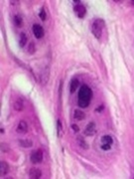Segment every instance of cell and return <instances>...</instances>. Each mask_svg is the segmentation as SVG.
I'll use <instances>...</instances> for the list:
<instances>
[{"instance_id": "cell-20", "label": "cell", "mask_w": 134, "mask_h": 179, "mask_svg": "<svg viewBox=\"0 0 134 179\" xmlns=\"http://www.w3.org/2000/svg\"><path fill=\"white\" fill-rule=\"evenodd\" d=\"M29 53H30V54H34L35 53V44H34V42H31L30 46H29Z\"/></svg>"}, {"instance_id": "cell-13", "label": "cell", "mask_w": 134, "mask_h": 179, "mask_svg": "<svg viewBox=\"0 0 134 179\" xmlns=\"http://www.w3.org/2000/svg\"><path fill=\"white\" fill-rule=\"evenodd\" d=\"M101 142L102 143H105V144H110L111 145L112 143H113V139H112V137L110 136V135H103V136L101 137Z\"/></svg>"}, {"instance_id": "cell-8", "label": "cell", "mask_w": 134, "mask_h": 179, "mask_svg": "<svg viewBox=\"0 0 134 179\" xmlns=\"http://www.w3.org/2000/svg\"><path fill=\"white\" fill-rule=\"evenodd\" d=\"M16 132H17L18 134H26V132H28V126H27L26 122H24V120H21V122H19V124H18Z\"/></svg>"}, {"instance_id": "cell-14", "label": "cell", "mask_w": 134, "mask_h": 179, "mask_svg": "<svg viewBox=\"0 0 134 179\" xmlns=\"http://www.w3.org/2000/svg\"><path fill=\"white\" fill-rule=\"evenodd\" d=\"M19 143L22 147H31L33 145V142L31 140H28V139H20Z\"/></svg>"}, {"instance_id": "cell-6", "label": "cell", "mask_w": 134, "mask_h": 179, "mask_svg": "<svg viewBox=\"0 0 134 179\" xmlns=\"http://www.w3.org/2000/svg\"><path fill=\"white\" fill-rule=\"evenodd\" d=\"M41 176H42V172L38 168L33 167L29 170V177L31 179H39L41 178Z\"/></svg>"}, {"instance_id": "cell-2", "label": "cell", "mask_w": 134, "mask_h": 179, "mask_svg": "<svg viewBox=\"0 0 134 179\" xmlns=\"http://www.w3.org/2000/svg\"><path fill=\"white\" fill-rule=\"evenodd\" d=\"M104 21L100 18H96L95 21L91 24V32H93V36L96 39H100L102 35V30L104 28Z\"/></svg>"}, {"instance_id": "cell-18", "label": "cell", "mask_w": 134, "mask_h": 179, "mask_svg": "<svg viewBox=\"0 0 134 179\" xmlns=\"http://www.w3.org/2000/svg\"><path fill=\"white\" fill-rule=\"evenodd\" d=\"M77 142H79V144L81 145V146L83 147V148H85V149L89 148V146H87V143L85 142V140H83V137H79V138H77Z\"/></svg>"}, {"instance_id": "cell-11", "label": "cell", "mask_w": 134, "mask_h": 179, "mask_svg": "<svg viewBox=\"0 0 134 179\" xmlns=\"http://www.w3.org/2000/svg\"><path fill=\"white\" fill-rule=\"evenodd\" d=\"M79 81L77 79H73L71 81V84H70V92L72 94H74L75 92L77 91V89L79 88Z\"/></svg>"}, {"instance_id": "cell-17", "label": "cell", "mask_w": 134, "mask_h": 179, "mask_svg": "<svg viewBox=\"0 0 134 179\" xmlns=\"http://www.w3.org/2000/svg\"><path fill=\"white\" fill-rule=\"evenodd\" d=\"M39 17L41 18V20H42V21H45V20H46V18H47V14H46V10H45V8H44V7H42V8H41V10H40V12H39Z\"/></svg>"}, {"instance_id": "cell-19", "label": "cell", "mask_w": 134, "mask_h": 179, "mask_svg": "<svg viewBox=\"0 0 134 179\" xmlns=\"http://www.w3.org/2000/svg\"><path fill=\"white\" fill-rule=\"evenodd\" d=\"M57 126H58V136H61V132H62V130H63V126H62V124H61L60 120H58Z\"/></svg>"}, {"instance_id": "cell-21", "label": "cell", "mask_w": 134, "mask_h": 179, "mask_svg": "<svg viewBox=\"0 0 134 179\" xmlns=\"http://www.w3.org/2000/svg\"><path fill=\"white\" fill-rule=\"evenodd\" d=\"M110 148H111V145H110V144H105V143H102L101 149H103V150H109Z\"/></svg>"}, {"instance_id": "cell-12", "label": "cell", "mask_w": 134, "mask_h": 179, "mask_svg": "<svg viewBox=\"0 0 134 179\" xmlns=\"http://www.w3.org/2000/svg\"><path fill=\"white\" fill-rule=\"evenodd\" d=\"M85 112L79 111V110H76L75 111V114H74V118H76L77 120H83V118H85Z\"/></svg>"}, {"instance_id": "cell-15", "label": "cell", "mask_w": 134, "mask_h": 179, "mask_svg": "<svg viewBox=\"0 0 134 179\" xmlns=\"http://www.w3.org/2000/svg\"><path fill=\"white\" fill-rule=\"evenodd\" d=\"M27 43V36L25 33H21L20 35V40H19V45L21 48H23Z\"/></svg>"}, {"instance_id": "cell-22", "label": "cell", "mask_w": 134, "mask_h": 179, "mask_svg": "<svg viewBox=\"0 0 134 179\" xmlns=\"http://www.w3.org/2000/svg\"><path fill=\"white\" fill-rule=\"evenodd\" d=\"M72 128L74 130V132H77L79 130V128L77 126V124H73V126H72Z\"/></svg>"}, {"instance_id": "cell-16", "label": "cell", "mask_w": 134, "mask_h": 179, "mask_svg": "<svg viewBox=\"0 0 134 179\" xmlns=\"http://www.w3.org/2000/svg\"><path fill=\"white\" fill-rule=\"evenodd\" d=\"M13 21H14V24H15V26H17V27H21V26H22L23 19L21 18L20 15H15V16H14Z\"/></svg>"}, {"instance_id": "cell-1", "label": "cell", "mask_w": 134, "mask_h": 179, "mask_svg": "<svg viewBox=\"0 0 134 179\" xmlns=\"http://www.w3.org/2000/svg\"><path fill=\"white\" fill-rule=\"evenodd\" d=\"M93 98V91L91 90L89 86L83 85L81 87L79 91V95H77V105L79 107L83 108H87L89 106V103Z\"/></svg>"}, {"instance_id": "cell-3", "label": "cell", "mask_w": 134, "mask_h": 179, "mask_svg": "<svg viewBox=\"0 0 134 179\" xmlns=\"http://www.w3.org/2000/svg\"><path fill=\"white\" fill-rule=\"evenodd\" d=\"M30 160L33 164H38L43 161V151L41 149H37V150L32 151L30 155Z\"/></svg>"}, {"instance_id": "cell-7", "label": "cell", "mask_w": 134, "mask_h": 179, "mask_svg": "<svg viewBox=\"0 0 134 179\" xmlns=\"http://www.w3.org/2000/svg\"><path fill=\"white\" fill-rule=\"evenodd\" d=\"M95 134V124L93 122H91L85 128V134L87 135V136H91V135H93Z\"/></svg>"}, {"instance_id": "cell-24", "label": "cell", "mask_w": 134, "mask_h": 179, "mask_svg": "<svg viewBox=\"0 0 134 179\" xmlns=\"http://www.w3.org/2000/svg\"><path fill=\"white\" fill-rule=\"evenodd\" d=\"M131 2H132V5H134V0H132Z\"/></svg>"}, {"instance_id": "cell-5", "label": "cell", "mask_w": 134, "mask_h": 179, "mask_svg": "<svg viewBox=\"0 0 134 179\" xmlns=\"http://www.w3.org/2000/svg\"><path fill=\"white\" fill-rule=\"evenodd\" d=\"M74 10L79 18H83L85 16V14H87V9H85V6L81 5V4H79V5L75 6Z\"/></svg>"}, {"instance_id": "cell-23", "label": "cell", "mask_w": 134, "mask_h": 179, "mask_svg": "<svg viewBox=\"0 0 134 179\" xmlns=\"http://www.w3.org/2000/svg\"><path fill=\"white\" fill-rule=\"evenodd\" d=\"M103 110V106H100L98 109H96V112H100V111H102Z\"/></svg>"}, {"instance_id": "cell-9", "label": "cell", "mask_w": 134, "mask_h": 179, "mask_svg": "<svg viewBox=\"0 0 134 179\" xmlns=\"http://www.w3.org/2000/svg\"><path fill=\"white\" fill-rule=\"evenodd\" d=\"M9 172V165H8L7 162L1 161L0 162V175L4 176Z\"/></svg>"}, {"instance_id": "cell-4", "label": "cell", "mask_w": 134, "mask_h": 179, "mask_svg": "<svg viewBox=\"0 0 134 179\" xmlns=\"http://www.w3.org/2000/svg\"><path fill=\"white\" fill-rule=\"evenodd\" d=\"M33 33H34L35 37H36L37 39H41L44 37V35H45V31H44L43 27L41 26V25L39 24H34L33 25Z\"/></svg>"}, {"instance_id": "cell-10", "label": "cell", "mask_w": 134, "mask_h": 179, "mask_svg": "<svg viewBox=\"0 0 134 179\" xmlns=\"http://www.w3.org/2000/svg\"><path fill=\"white\" fill-rule=\"evenodd\" d=\"M14 109L18 112L22 111L24 109V102H23V100L21 98H18L15 101V103H14Z\"/></svg>"}]
</instances>
